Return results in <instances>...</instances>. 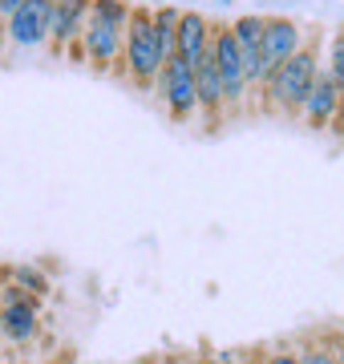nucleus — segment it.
I'll return each mask as SVG.
<instances>
[{"instance_id":"obj_1","label":"nucleus","mask_w":344,"mask_h":364,"mask_svg":"<svg viewBox=\"0 0 344 364\" xmlns=\"http://www.w3.org/2000/svg\"><path fill=\"white\" fill-rule=\"evenodd\" d=\"M134 0H90V13L81 25V53L93 73H114L122 77V41H126V21H130Z\"/></svg>"},{"instance_id":"obj_2","label":"nucleus","mask_w":344,"mask_h":364,"mask_svg":"<svg viewBox=\"0 0 344 364\" xmlns=\"http://www.w3.org/2000/svg\"><path fill=\"white\" fill-rule=\"evenodd\" d=\"M316 69H320V28L308 33L304 45L291 53L279 69H272L264 77V85H259L264 109L284 114V117H300V105H304L308 90H312V81H316Z\"/></svg>"},{"instance_id":"obj_3","label":"nucleus","mask_w":344,"mask_h":364,"mask_svg":"<svg viewBox=\"0 0 344 364\" xmlns=\"http://www.w3.org/2000/svg\"><path fill=\"white\" fill-rule=\"evenodd\" d=\"M162 49L154 37V16L150 4H130L126 21V41H122V81H130L138 93H150L162 73Z\"/></svg>"},{"instance_id":"obj_4","label":"nucleus","mask_w":344,"mask_h":364,"mask_svg":"<svg viewBox=\"0 0 344 364\" xmlns=\"http://www.w3.org/2000/svg\"><path fill=\"white\" fill-rule=\"evenodd\" d=\"M211 57L215 65H219V77H223V97H227V109L231 114H239L243 105H247V93H252V85H247V69H243V53H239L235 45V33H231V25H223V21H211Z\"/></svg>"},{"instance_id":"obj_5","label":"nucleus","mask_w":344,"mask_h":364,"mask_svg":"<svg viewBox=\"0 0 344 364\" xmlns=\"http://www.w3.org/2000/svg\"><path fill=\"white\" fill-rule=\"evenodd\" d=\"M162 105H166V117L174 126H186L199 117V97H195V65H186L183 57H166L162 61V73L154 81Z\"/></svg>"},{"instance_id":"obj_6","label":"nucleus","mask_w":344,"mask_h":364,"mask_svg":"<svg viewBox=\"0 0 344 364\" xmlns=\"http://www.w3.org/2000/svg\"><path fill=\"white\" fill-rule=\"evenodd\" d=\"M308 28L291 16H264V33H259V85L272 69H279L291 53L304 45Z\"/></svg>"},{"instance_id":"obj_7","label":"nucleus","mask_w":344,"mask_h":364,"mask_svg":"<svg viewBox=\"0 0 344 364\" xmlns=\"http://www.w3.org/2000/svg\"><path fill=\"white\" fill-rule=\"evenodd\" d=\"M0 316H4V340H9V344H33V340H37V332H41V299L28 296L25 287H16V284L4 287Z\"/></svg>"},{"instance_id":"obj_8","label":"nucleus","mask_w":344,"mask_h":364,"mask_svg":"<svg viewBox=\"0 0 344 364\" xmlns=\"http://www.w3.org/2000/svg\"><path fill=\"white\" fill-rule=\"evenodd\" d=\"M49 13H53V0H21L9 21H4V41L13 49H37L49 41Z\"/></svg>"},{"instance_id":"obj_9","label":"nucleus","mask_w":344,"mask_h":364,"mask_svg":"<svg viewBox=\"0 0 344 364\" xmlns=\"http://www.w3.org/2000/svg\"><path fill=\"white\" fill-rule=\"evenodd\" d=\"M195 97H199L203 130H219L227 117V97H223V77H219V65H215L211 49L203 53L199 65H195Z\"/></svg>"},{"instance_id":"obj_10","label":"nucleus","mask_w":344,"mask_h":364,"mask_svg":"<svg viewBox=\"0 0 344 364\" xmlns=\"http://www.w3.org/2000/svg\"><path fill=\"white\" fill-rule=\"evenodd\" d=\"M344 102V90L332 81V73L324 65L316 69V81H312V90H308L304 105H300V122H304L308 130H328L336 109Z\"/></svg>"},{"instance_id":"obj_11","label":"nucleus","mask_w":344,"mask_h":364,"mask_svg":"<svg viewBox=\"0 0 344 364\" xmlns=\"http://www.w3.org/2000/svg\"><path fill=\"white\" fill-rule=\"evenodd\" d=\"M85 13H90V0H53V13H49V49L53 57H65V49L81 37V25H85Z\"/></svg>"},{"instance_id":"obj_12","label":"nucleus","mask_w":344,"mask_h":364,"mask_svg":"<svg viewBox=\"0 0 344 364\" xmlns=\"http://www.w3.org/2000/svg\"><path fill=\"white\" fill-rule=\"evenodd\" d=\"M211 45V16L183 9L178 13V37H174V57H183L186 65H199V57Z\"/></svg>"},{"instance_id":"obj_13","label":"nucleus","mask_w":344,"mask_h":364,"mask_svg":"<svg viewBox=\"0 0 344 364\" xmlns=\"http://www.w3.org/2000/svg\"><path fill=\"white\" fill-rule=\"evenodd\" d=\"M178 13H183V9H174V4H158V9H150V16H154V37H158L162 57H174V37H178Z\"/></svg>"},{"instance_id":"obj_14","label":"nucleus","mask_w":344,"mask_h":364,"mask_svg":"<svg viewBox=\"0 0 344 364\" xmlns=\"http://www.w3.org/2000/svg\"><path fill=\"white\" fill-rule=\"evenodd\" d=\"M9 275H13V284H16V287H25L28 296H37V299L49 296V275L41 272L37 263H16Z\"/></svg>"},{"instance_id":"obj_15","label":"nucleus","mask_w":344,"mask_h":364,"mask_svg":"<svg viewBox=\"0 0 344 364\" xmlns=\"http://www.w3.org/2000/svg\"><path fill=\"white\" fill-rule=\"evenodd\" d=\"M296 360H300V364H340V360H336V352H332V344H328V336L300 344V348H296Z\"/></svg>"},{"instance_id":"obj_16","label":"nucleus","mask_w":344,"mask_h":364,"mask_svg":"<svg viewBox=\"0 0 344 364\" xmlns=\"http://www.w3.org/2000/svg\"><path fill=\"white\" fill-rule=\"evenodd\" d=\"M332 73V81H336V85H340L344 90V28L340 33H336V37H332V49H328V65H324Z\"/></svg>"},{"instance_id":"obj_17","label":"nucleus","mask_w":344,"mask_h":364,"mask_svg":"<svg viewBox=\"0 0 344 364\" xmlns=\"http://www.w3.org/2000/svg\"><path fill=\"white\" fill-rule=\"evenodd\" d=\"M259 364H300V360H296V352L276 348V352H264V360H259Z\"/></svg>"},{"instance_id":"obj_18","label":"nucleus","mask_w":344,"mask_h":364,"mask_svg":"<svg viewBox=\"0 0 344 364\" xmlns=\"http://www.w3.org/2000/svg\"><path fill=\"white\" fill-rule=\"evenodd\" d=\"M328 344H332V352H336V360L344 364V332H332V336H328Z\"/></svg>"},{"instance_id":"obj_19","label":"nucleus","mask_w":344,"mask_h":364,"mask_svg":"<svg viewBox=\"0 0 344 364\" xmlns=\"http://www.w3.org/2000/svg\"><path fill=\"white\" fill-rule=\"evenodd\" d=\"M16 9H21V0H0V13H4V21H9Z\"/></svg>"},{"instance_id":"obj_20","label":"nucleus","mask_w":344,"mask_h":364,"mask_svg":"<svg viewBox=\"0 0 344 364\" xmlns=\"http://www.w3.org/2000/svg\"><path fill=\"white\" fill-rule=\"evenodd\" d=\"M0 45H4V13H0Z\"/></svg>"},{"instance_id":"obj_21","label":"nucleus","mask_w":344,"mask_h":364,"mask_svg":"<svg viewBox=\"0 0 344 364\" xmlns=\"http://www.w3.org/2000/svg\"><path fill=\"white\" fill-rule=\"evenodd\" d=\"M0 340H4V316H0Z\"/></svg>"},{"instance_id":"obj_22","label":"nucleus","mask_w":344,"mask_h":364,"mask_svg":"<svg viewBox=\"0 0 344 364\" xmlns=\"http://www.w3.org/2000/svg\"><path fill=\"white\" fill-rule=\"evenodd\" d=\"M166 364H183V360H166Z\"/></svg>"},{"instance_id":"obj_23","label":"nucleus","mask_w":344,"mask_h":364,"mask_svg":"<svg viewBox=\"0 0 344 364\" xmlns=\"http://www.w3.org/2000/svg\"><path fill=\"white\" fill-rule=\"evenodd\" d=\"M0 364H4V360H0Z\"/></svg>"}]
</instances>
